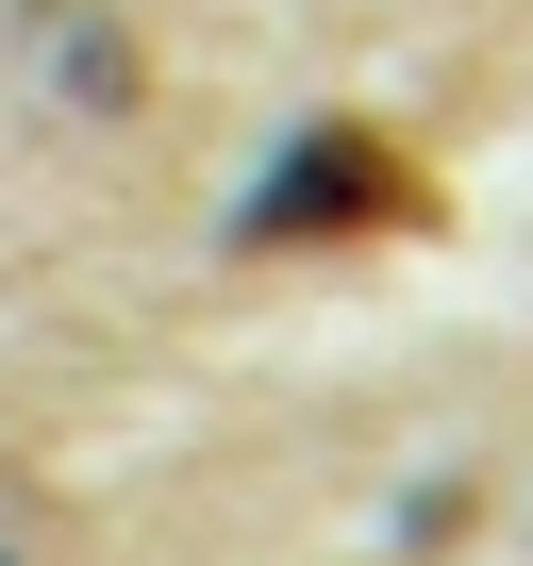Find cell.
Returning a JSON list of instances; mask_svg holds the SVG:
<instances>
[{
	"mask_svg": "<svg viewBox=\"0 0 533 566\" xmlns=\"http://www.w3.org/2000/svg\"><path fill=\"white\" fill-rule=\"evenodd\" d=\"M0 566H51V500H34L18 467H0Z\"/></svg>",
	"mask_w": 533,
	"mask_h": 566,
	"instance_id": "obj_2",
	"label": "cell"
},
{
	"mask_svg": "<svg viewBox=\"0 0 533 566\" xmlns=\"http://www.w3.org/2000/svg\"><path fill=\"white\" fill-rule=\"evenodd\" d=\"M233 233H250V250H384V233H433V167H417L384 117H301L284 150L250 167Z\"/></svg>",
	"mask_w": 533,
	"mask_h": 566,
	"instance_id": "obj_1",
	"label": "cell"
}]
</instances>
